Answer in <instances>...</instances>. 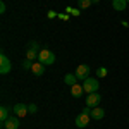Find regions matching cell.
I'll use <instances>...</instances> for the list:
<instances>
[{
  "label": "cell",
  "instance_id": "cell-1",
  "mask_svg": "<svg viewBox=\"0 0 129 129\" xmlns=\"http://www.w3.org/2000/svg\"><path fill=\"white\" fill-rule=\"evenodd\" d=\"M38 62L45 64V66H52V64L55 62L53 52H50V50H40V53H38Z\"/></svg>",
  "mask_w": 129,
  "mask_h": 129
},
{
  "label": "cell",
  "instance_id": "cell-2",
  "mask_svg": "<svg viewBox=\"0 0 129 129\" xmlns=\"http://www.w3.org/2000/svg\"><path fill=\"white\" fill-rule=\"evenodd\" d=\"M98 79H93V78H86V79L83 81V88H84V93H95V91H98Z\"/></svg>",
  "mask_w": 129,
  "mask_h": 129
},
{
  "label": "cell",
  "instance_id": "cell-3",
  "mask_svg": "<svg viewBox=\"0 0 129 129\" xmlns=\"http://www.w3.org/2000/svg\"><path fill=\"white\" fill-rule=\"evenodd\" d=\"M38 53H40V47H38V43L36 41H31L29 43V47H28V50H26V59H29V60H35L38 59Z\"/></svg>",
  "mask_w": 129,
  "mask_h": 129
},
{
  "label": "cell",
  "instance_id": "cell-4",
  "mask_svg": "<svg viewBox=\"0 0 129 129\" xmlns=\"http://www.w3.org/2000/svg\"><path fill=\"white\" fill-rule=\"evenodd\" d=\"M10 69H12L10 60L7 59V55H5V53H2V55H0V74H9Z\"/></svg>",
  "mask_w": 129,
  "mask_h": 129
},
{
  "label": "cell",
  "instance_id": "cell-5",
  "mask_svg": "<svg viewBox=\"0 0 129 129\" xmlns=\"http://www.w3.org/2000/svg\"><path fill=\"white\" fill-rule=\"evenodd\" d=\"M19 126H21V120H19V117L14 114V115H10L9 119L4 122L2 127H4V129H19Z\"/></svg>",
  "mask_w": 129,
  "mask_h": 129
},
{
  "label": "cell",
  "instance_id": "cell-6",
  "mask_svg": "<svg viewBox=\"0 0 129 129\" xmlns=\"http://www.w3.org/2000/svg\"><path fill=\"white\" fill-rule=\"evenodd\" d=\"M76 78L79 81H84L86 78H89V66H86V64H81V66H78V69H76Z\"/></svg>",
  "mask_w": 129,
  "mask_h": 129
},
{
  "label": "cell",
  "instance_id": "cell-7",
  "mask_svg": "<svg viewBox=\"0 0 129 129\" xmlns=\"http://www.w3.org/2000/svg\"><path fill=\"white\" fill-rule=\"evenodd\" d=\"M100 102H102V96H100L96 91H95V93H89L88 96H86V105H88V107H91V109L98 107Z\"/></svg>",
  "mask_w": 129,
  "mask_h": 129
},
{
  "label": "cell",
  "instance_id": "cell-8",
  "mask_svg": "<svg viewBox=\"0 0 129 129\" xmlns=\"http://www.w3.org/2000/svg\"><path fill=\"white\" fill-rule=\"evenodd\" d=\"M89 120H91V115L84 114V112H79V115L76 117V126L78 127H86L89 124Z\"/></svg>",
  "mask_w": 129,
  "mask_h": 129
},
{
  "label": "cell",
  "instance_id": "cell-9",
  "mask_svg": "<svg viewBox=\"0 0 129 129\" xmlns=\"http://www.w3.org/2000/svg\"><path fill=\"white\" fill-rule=\"evenodd\" d=\"M12 110H14V114H16L17 117H24L26 114H29L28 105H24V103H16V105L12 107Z\"/></svg>",
  "mask_w": 129,
  "mask_h": 129
},
{
  "label": "cell",
  "instance_id": "cell-10",
  "mask_svg": "<svg viewBox=\"0 0 129 129\" xmlns=\"http://www.w3.org/2000/svg\"><path fill=\"white\" fill-rule=\"evenodd\" d=\"M91 120H102L105 117V110L102 109V107H95V109H91Z\"/></svg>",
  "mask_w": 129,
  "mask_h": 129
},
{
  "label": "cell",
  "instance_id": "cell-11",
  "mask_svg": "<svg viewBox=\"0 0 129 129\" xmlns=\"http://www.w3.org/2000/svg\"><path fill=\"white\" fill-rule=\"evenodd\" d=\"M31 72H33L35 76H41V74L45 72V64H41V62H33Z\"/></svg>",
  "mask_w": 129,
  "mask_h": 129
},
{
  "label": "cell",
  "instance_id": "cell-12",
  "mask_svg": "<svg viewBox=\"0 0 129 129\" xmlns=\"http://www.w3.org/2000/svg\"><path fill=\"white\" fill-rule=\"evenodd\" d=\"M83 93H84V88L81 86L79 83H76L74 86H71V95H72L74 98H79V96L83 95Z\"/></svg>",
  "mask_w": 129,
  "mask_h": 129
},
{
  "label": "cell",
  "instance_id": "cell-13",
  "mask_svg": "<svg viewBox=\"0 0 129 129\" xmlns=\"http://www.w3.org/2000/svg\"><path fill=\"white\" fill-rule=\"evenodd\" d=\"M126 5H127L126 0H112V7H114L115 10H119V12L126 10Z\"/></svg>",
  "mask_w": 129,
  "mask_h": 129
},
{
  "label": "cell",
  "instance_id": "cell-14",
  "mask_svg": "<svg viewBox=\"0 0 129 129\" xmlns=\"http://www.w3.org/2000/svg\"><path fill=\"white\" fill-rule=\"evenodd\" d=\"M64 83H66V86H74V84L78 83V78H76V74H66V78H64Z\"/></svg>",
  "mask_w": 129,
  "mask_h": 129
},
{
  "label": "cell",
  "instance_id": "cell-15",
  "mask_svg": "<svg viewBox=\"0 0 129 129\" xmlns=\"http://www.w3.org/2000/svg\"><path fill=\"white\" fill-rule=\"evenodd\" d=\"M10 117V114H9V109L7 107H0V122H2V126H4V122Z\"/></svg>",
  "mask_w": 129,
  "mask_h": 129
},
{
  "label": "cell",
  "instance_id": "cell-16",
  "mask_svg": "<svg viewBox=\"0 0 129 129\" xmlns=\"http://www.w3.org/2000/svg\"><path fill=\"white\" fill-rule=\"evenodd\" d=\"M91 4H93L91 0H78V5H79V9H88Z\"/></svg>",
  "mask_w": 129,
  "mask_h": 129
},
{
  "label": "cell",
  "instance_id": "cell-17",
  "mask_svg": "<svg viewBox=\"0 0 129 129\" xmlns=\"http://www.w3.org/2000/svg\"><path fill=\"white\" fill-rule=\"evenodd\" d=\"M31 67H33V60L24 59V62H22V71H31Z\"/></svg>",
  "mask_w": 129,
  "mask_h": 129
},
{
  "label": "cell",
  "instance_id": "cell-18",
  "mask_svg": "<svg viewBox=\"0 0 129 129\" xmlns=\"http://www.w3.org/2000/svg\"><path fill=\"white\" fill-rule=\"evenodd\" d=\"M107 72H109V71L105 69V67H98V69H96V78H105Z\"/></svg>",
  "mask_w": 129,
  "mask_h": 129
},
{
  "label": "cell",
  "instance_id": "cell-19",
  "mask_svg": "<svg viewBox=\"0 0 129 129\" xmlns=\"http://www.w3.org/2000/svg\"><path fill=\"white\" fill-rule=\"evenodd\" d=\"M66 10H67V14H72V16H79V14H81V10L79 9H74V7H67Z\"/></svg>",
  "mask_w": 129,
  "mask_h": 129
},
{
  "label": "cell",
  "instance_id": "cell-20",
  "mask_svg": "<svg viewBox=\"0 0 129 129\" xmlns=\"http://www.w3.org/2000/svg\"><path fill=\"white\" fill-rule=\"evenodd\" d=\"M28 110H29V114H36V110H38V107H36L35 103H29V105H28Z\"/></svg>",
  "mask_w": 129,
  "mask_h": 129
},
{
  "label": "cell",
  "instance_id": "cell-21",
  "mask_svg": "<svg viewBox=\"0 0 129 129\" xmlns=\"http://www.w3.org/2000/svg\"><path fill=\"white\" fill-rule=\"evenodd\" d=\"M48 17H50V19H53V17H59V14H57V12H53V10H50V12H48Z\"/></svg>",
  "mask_w": 129,
  "mask_h": 129
},
{
  "label": "cell",
  "instance_id": "cell-22",
  "mask_svg": "<svg viewBox=\"0 0 129 129\" xmlns=\"http://www.w3.org/2000/svg\"><path fill=\"white\" fill-rule=\"evenodd\" d=\"M5 9H7V7H5V4H4V2H0V14H4Z\"/></svg>",
  "mask_w": 129,
  "mask_h": 129
},
{
  "label": "cell",
  "instance_id": "cell-23",
  "mask_svg": "<svg viewBox=\"0 0 129 129\" xmlns=\"http://www.w3.org/2000/svg\"><path fill=\"white\" fill-rule=\"evenodd\" d=\"M91 2H93V4H98V2H100V0H91Z\"/></svg>",
  "mask_w": 129,
  "mask_h": 129
},
{
  "label": "cell",
  "instance_id": "cell-24",
  "mask_svg": "<svg viewBox=\"0 0 129 129\" xmlns=\"http://www.w3.org/2000/svg\"><path fill=\"white\" fill-rule=\"evenodd\" d=\"M126 2H129V0H126Z\"/></svg>",
  "mask_w": 129,
  "mask_h": 129
}]
</instances>
